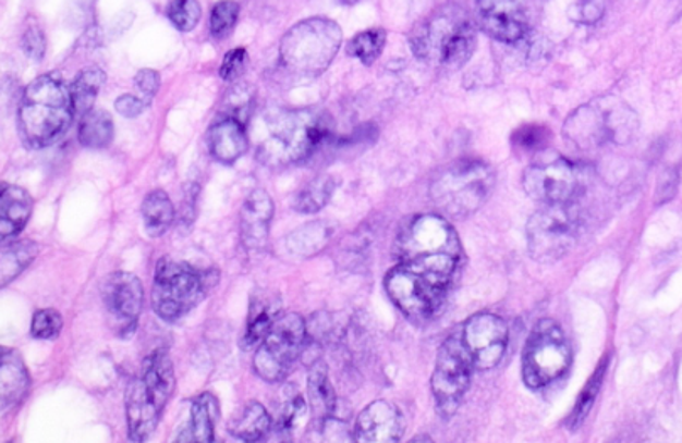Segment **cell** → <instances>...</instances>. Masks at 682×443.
<instances>
[{
    "label": "cell",
    "mask_w": 682,
    "mask_h": 443,
    "mask_svg": "<svg viewBox=\"0 0 682 443\" xmlns=\"http://www.w3.org/2000/svg\"><path fill=\"white\" fill-rule=\"evenodd\" d=\"M586 183H588L586 169L567 159L533 164L525 169L522 177L525 193L534 201L543 205L576 202L585 193Z\"/></svg>",
    "instance_id": "14"
},
{
    "label": "cell",
    "mask_w": 682,
    "mask_h": 443,
    "mask_svg": "<svg viewBox=\"0 0 682 443\" xmlns=\"http://www.w3.org/2000/svg\"><path fill=\"white\" fill-rule=\"evenodd\" d=\"M38 245L31 239H21V242L9 243V246H4L2 257H0L2 287L14 282L33 263L34 258L38 257Z\"/></svg>",
    "instance_id": "30"
},
{
    "label": "cell",
    "mask_w": 682,
    "mask_h": 443,
    "mask_svg": "<svg viewBox=\"0 0 682 443\" xmlns=\"http://www.w3.org/2000/svg\"><path fill=\"white\" fill-rule=\"evenodd\" d=\"M166 14L178 30L190 33L202 20V8L198 0H171Z\"/></svg>",
    "instance_id": "39"
},
{
    "label": "cell",
    "mask_w": 682,
    "mask_h": 443,
    "mask_svg": "<svg viewBox=\"0 0 682 443\" xmlns=\"http://www.w3.org/2000/svg\"><path fill=\"white\" fill-rule=\"evenodd\" d=\"M308 396L313 415L319 423L322 424L334 417L337 396H334L333 384L328 378L327 362L321 361V359L313 362L312 368H309Z\"/></svg>",
    "instance_id": "27"
},
{
    "label": "cell",
    "mask_w": 682,
    "mask_h": 443,
    "mask_svg": "<svg viewBox=\"0 0 682 443\" xmlns=\"http://www.w3.org/2000/svg\"><path fill=\"white\" fill-rule=\"evenodd\" d=\"M211 156L223 164L239 161L248 149V137L244 123L233 116H221L211 125L208 134Z\"/></svg>",
    "instance_id": "22"
},
{
    "label": "cell",
    "mask_w": 682,
    "mask_h": 443,
    "mask_svg": "<svg viewBox=\"0 0 682 443\" xmlns=\"http://www.w3.org/2000/svg\"><path fill=\"white\" fill-rule=\"evenodd\" d=\"M343 42L334 21L309 17L294 24L282 36L279 57L282 66L297 78H316L328 70Z\"/></svg>",
    "instance_id": "5"
},
{
    "label": "cell",
    "mask_w": 682,
    "mask_h": 443,
    "mask_svg": "<svg viewBox=\"0 0 682 443\" xmlns=\"http://www.w3.org/2000/svg\"><path fill=\"white\" fill-rule=\"evenodd\" d=\"M353 433L356 442L362 443L399 442L404 433V418L398 406L387 399H377L356 417Z\"/></svg>",
    "instance_id": "18"
},
{
    "label": "cell",
    "mask_w": 682,
    "mask_h": 443,
    "mask_svg": "<svg viewBox=\"0 0 682 443\" xmlns=\"http://www.w3.org/2000/svg\"><path fill=\"white\" fill-rule=\"evenodd\" d=\"M450 283L399 263L386 276L390 300L413 324H426L442 309Z\"/></svg>",
    "instance_id": "11"
},
{
    "label": "cell",
    "mask_w": 682,
    "mask_h": 443,
    "mask_svg": "<svg viewBox=\"0 0 682 443\" xmlns=\"http://www.w3.org/2000/svg\"><path fill=\"white\" fill-rule=\"evenodd\" d=\"M101 300L113 332L122 340L132 335L144 304L141 280L129 272L110 273L101 283Z\"/></svg>",
    "instance_id": "15"
},
{
    "label": "cell",
    "mask_w": 682,
    "mask_h": 443,
    "mask_svg": "<svg viewBox=\"0 0 682 443\" xmlns=\"http://www.w3.org/2000/svg\"><path fill=\"white\" fill-rule=\"evenodd\" d=\"M23 49L31 60L39 61L45 57L46 39L38 24H29L23 34Z\"/></svg>",
    "instance_id": "44"
},
{
    "label": "cell",
    "mask_w": 682,
    "mask_h": 443,
    "mask_svg": "<svg viewBox=\"0 0 682 443\" xmlns=\"http://www.w3.org/2000/svg\"><path fill=\"white\" fill-rule=\"evenodd\" d=\"M480 26L487 36L506 45L522 41L527 34L524 0H476Z\"/></svg>",
    "instance_id": "17"
},
{
    "label": "cell",
    "mask_w": 682,
    "mask_h": 443,
    "mask_svg": "<svg viewBox=\"0 0 682 443\" xmlns=\"http://www.w3.org/2000/svg\"><path fill=\"white\" fill-rule=\"evenodd\" d=\"M147 101L144 98L134 97V95H122L115 100V110L125 119H135L147 109Z\"/></svg>",
    "instance_id": "46"
},
{
    "label": "cell",
    "mask_w": 682,
    "mask_h": 443,
    "mask_svg": "<svg viewBox=\"0 0 682 443\" xmlns=\"http://www.w3.org/2000/svg\"><path fill=\"white\" fill-rule=\"evenodd\" d=\"M462 337L475 368L487 371L502 361L509 344V328L496 313H475L466 321Z\"/></svg>",
    "instance_id": "16"
},
{
    "label": "cell",
    "mask_w": 682,
    "mask_h": 443,
    "mask_svg": "<svg viewBox=\"0 0 682 443\" xmlns=\"http://www.w3.org/2000/svg\"><path fill=\"white\" fill-rule=\"evenodd\" d=\"M75 115L72 90L61 79L42 75L26 86L21 97V138L31 149L51 146L66 134Z\"/></svg>",
    "instance_id": "4"
},
{
    "label": "cell",
    "mask_w": 682,
    "mask_h": 443,
    "mask_svg": "<svg viewBox=\"0 0 682 443\" xmlns=\"http://www.w3.org/2000/svg\"><path fill=\"white\" fill-rule=\"evenodd\" d=\"M473 369L475 365L463 343L462 334L448 337L439 347L431 378L436 410L441 417L448 418L456 414L463 396L468 392Z\"/></svg>",
    "instance_id": "13"
},
{
    "label": "cell",
    "mask_w": 682,
    "mask_h": 443,
    "mask_svg": "<svg viewBox=\"0 0 682 443\" xmlns=\"http://www.w3.org/2000/svg\"><path fill=\"white\" fill-rule=\"evenodd\" d=\"M217 282V270L202 272L186 261L162 258L156 264L153 309L162 321H180L202 303Z\"/></svg>",
    "instance_id": "6"
},
{
    "label": "cell",
    "mask_w": 682,
    "mask_h": 443,
    "mask_svg": "<svg viewBox=\"0 0 682 443\" xmlns=\"http://www.w3.org/2000/svg\"><path fill=\"white\" fill-rule=\"evenodd\" d=\"M279 313H281V298L278 294H270L267 291L255 292L251 298L247 328L241 341L242 349L248 350L263 343L281 317Z\"/></svg>",
    "instance_id": "21"
},
{
    "label": "cell",
    "mask_w": 682,
    "mask_h": 443,
    "mask_svg": "<svg viewBox=\"0 0 682 443\" xmlns=\"http://www.w3.org/2000/svg\"><path fill=\"white\" fill-rule=\"evenodd\" d=\"M272 427V418L266 406L259 402H248L230 421L229 430L236 439L255 442L264 439Z\"/></svg>",
    "instance_id": "29"
},
{
    "label": "cell",
    "mask_w": 682,
    "mask_h": 443,
    "mask_svg": "<svg viewBox=\"0 0 682 443\" xmlns=\"http://www.w3.org/2000/svg\"><path fill=\"white\" fill-rule=\"evenodd\" d=\"M607 11V0H576L568 9V17L582 26H593L598 23Z\"/></svg>",
    "instance_id": "42"
},
{
    "label": "cell",
    "mask_w": 682,
    "mask_h": 443,
    "mask_svg": "<svg viewBox=\"0 0 682 443\" xmlns=\"http://www.w3.org/2000/svg\"><path fill=\"white\" fill-rule=\"evenodd\" d=\"M141 212H143L144 230L150 238L165 235L176 218L173 202L162 189L150 190L147 194Z\"/></svg>",
    "instance_id": "28"
},
{
    "label": "cell",
    "mask_w": 682,
    "mask_h": 443,
    "mask_svg": "<svg viewBox=\"0 0 682 443\" xmlns=\"http://www.w3.org/2000/svg\"><path fill=\"white\" fill-rule=\"evenodd\" d=\"M582 230V217L574 202L544 205L527 224L531 257L539 263H556L570 254Z\"/></svg>",
    "instance_id": "9"
},
{
    "label": "cell",
    "mask_w": 682,
    "mask_h": 443,
    "mask_svg": "<svg viewBox=\"0 0 682 443\" xmlns=\"http://www.w3.org/2000/svg\"><path fill=\"white\" fill-rule=\"evenodd\" d=\"M113 138L112 116L106 110L92 109L82 116L78 140L87 149L100 150L110 146Z\"/></svg>",
    "instance_id": "31"
},
{
    "label": "cell",
    "mask_w": 682,
    "mask_h": 443,
    "mask_svg": "<svg viewBox=\"0 0 682 443\" xmlns=\"http://www.w3.org/2000/svg\"><path fill=\"white\" fill-rule=\"evenodd\" d=\"M159 406L147 392L143 378L137 377L127 384L125 414H127L129 439L144 442L155 433L161 417Z\"/></svg>",
    "instance_id": "19"
},
{
    "label": "cell",
    "mask_w": 682,
    "mask_h": 443,
    "mask_svg": "<svg viewBox=\"0 0 682 443\" xmlns=\"http://www.w3.org/2000/svg\"><path fill=\"white\" fill-rule=\"evenodd\" d=\"M394 251L399 263L450 285L463 257L456 232L439 214H419L409 221L399 233Z\"/></svg>",
    "instance_id": "2"
},
{
    "label": "cell",
    "mask_w": 682,
    "mask_h": 443,
    "mask_svg": "<svg viewBox=\"0 0 682 443\" xmlns=\"http://www.w3.org/2000/svg\"><path fill=\"white\" fill-rule=\"evenodd\" d=\"M29 390V373L24 366L21 354L15 349L2 347L0 353V396H2V411L11 410L12 406L20 405Z\"/></svg>",
    "instance_id": "24"
},
{
    "label": "cell",
    "mask_w": 682,
    "mask_h": 443,
    "mask_svg": "<svg viewBox=\"0 0 682 443\" xmlns=\"http://www.w3.org/2000/svg\"><path fill=\"white\" fill-rule=\"evenodd\" d=\"M275 217V202L269 193L254 189L241 209V236L247 250H260L269 239L270 223Z\"/></svg>",
    "instance_id": "20"
},
{
    "label": "cell",
    "mask_w": 682,
    "mask_h": 443,
    "mask_svg": "<svg viewBox=\"0 0 682 443\" xmlns=\"http://www.w3.org/2000/svg\"><path fill=\"white\" fill-rule=\"evenodd\" d=\"M386 45L387 30L382 27H375V29L356 34L355 38L350 39L349 45H346V52L350 57L361 60L365 66H370L379 60Z\"/></svg>",
    "instance_id": "35"
},
{
    "label": "cell",
    "mask_w": 682,
    "mask_h": 443,
    "mask_svg": "<svg viewBox=\"0 0 682 443\" xmlns=\"http://www.w3.org/2000/svg\"><path fill=\"white\" fill-rule=\"evenodd\" d=\"M141 378L146 384L147 392L159 406V410H165L166 403L173 396L174 387H176L173 361L168 358V354H150L149 358L144 361Z\"/></svg>",
    "instance_id": "25"
},
{
    "label": "cell",
    "mask_w": 682,
    "mask_h": 443,
    "mask_svg": "<svg viewBox=\"0 0 682 443\" xmlns=\"http://www.w3.org/2000/svg\"><path fill=\"white\" fill-rule=\"evenodd\" d=\"M411 51L424 63L460 70L476 49V27L460 5H442L414 27Z\"/></svg>",
    "instance_id": "3"
},
{
    "label": "cell",
    "mask_w": 682,
    "mask_h": 443,
    "mask_svg": "<svg viewBox=\"0 0 682 443\" xmlns=\"http://www.w3.org/2000/svg\"><path fill=\"white\" fill-rule=\"evenodd\" d=\"M199 193V187L196 186H186V189H184V199H183V206H181V212H180V227L181 230H183V227H190L193 224V221H195V214H196V196H198Z\"/></svg>",
    "instance_id": "47"
},
{
    "label": "cell",
    "mask_w": 682,
    "mask_h": 443,
    "mask_svg": "<svg viewBox=\"0 0 682 443\" xmlns=\"http://www.w3.org/2000/svg\"><path fill=\"white\" fill-rule=\"evenodd\" d=\"M33 212V198L23 187L2 184L0 194V236L2 242L15 238L23 232Z\"/></svg>",
    "instance_id": "23"
},
{
    "label": "cell",
    "mask_w": 682,
    "mask_h": 443,
    "mask_svg": "<svg viewBox=\"0 0 682 443\" xmlns=\"http://www.w3.org/2000/svg\"><path fill=\"white\" fill-rule=\"evenodd\" d=\"M343 4H356V2H361V0H341Z\"/></svg>",
    "instance_id": "49"
},
{
    "label": "cell",
    "mask_w": 682,
    "mask_h": 443,
    "mask_svg": "<svg viewBox=\"0 0 682 443\" xmlns=\"http://www.w3.org/2000/svg\"><path fill=\"white\" fill-rule=\"evenodd\" d=\"M551 132L539 125H525L519 128L512 137V146L522 153H536L548 146Z\"/></svg>",
    "instance_id": "40"
},
{
    "label": "cell",
    "mask_w": 682,
    "mask_h": 443,
    "mask_svg": "<svg viewBox=\"0 0 682 443\" xmlns=\"http://www.w3.org/2000/svg\"><path fill=\"white\" fill-rule=\"evenodd\" d=\"M135 86L137 90L143 95L144 100L149 103L153 98L158 95L159 91V75L155 70H141L135 75Z\"/></svg>",
    "instance_id": "45"
},
{
    "label": "cell",
    "mask_w": 682,
    "mask_h": 443,
    "mask_svg": "<svg viewBox=\"0 0 682 443\" xmlns=\"http://www.w3.org/2000/svg\"><path fill=\"white\" fill-rule=\"evenodd\" d=\"M308 421V403L301 395L291 396L279 414L278 433L293 439L294 433L306 427Z\"/></svg>",
    "instance_id": "37"
},
{
    "label": "cell",
    "mask_w": 682,
    "mask_h": 443,
    "mask_svg": "<svg viewBox=\"0 0 682 443\" xmlns=\"http://www.w3.org/2000/svg\"><path fill=\"white\" fill-rule=\"evenodd\" d=\"M331 235H333V227L330 224L325 221H315L291 233L285 246H288L289 254L313 257L328 245Z\"/></svg>",
    "instance_id": "32"
},
{
    "label": "cell",
    "mask_w": 682,
    "mask_h": 443,
    "mask_svg": "<svg viewBox=\"0 0 682 443\" xmlns=\"http://www.w3.org/2000/svg\"><path fill=\"white\" fill-rule=\"evenodd\" d=\"M678 181L679 174L672 169H669L666 174L660 177L659 187H657V201L662 205V202L669 201L675 194V189H678Z\"/></svg>",
    "instance_id": "48"
},
{
    "label": "cell",
    "mask_w": 682,
    "mask_h": 443,
    "mask_svg": "<svg viewBox=\"0 0 682 443\" xmlns=\"http://www.w3.org/2000/svg\"><path fill=\"white\" fill-rule=\"evenodd\" d=\"M103 83H106V73L100 67H87L76 76L72 88H70L73 104H75V113L83 116L94 109L95 100H97L98 91H100Z\"/></svg>",
    "instance_id": "34"
},
{
    "label": "cell",
    "mask_w": 682,
    "mask_h": 443,
    "mask_svg": "<svg viewBox=\"0 0 682 443\" xmlns=\"http://www.w3.org/2000/svg\"><path fill=\"white\" fill-rule=\"evenodd\" d=\"M63 317L58 310L42 309L34 313L31 334L36 340H57L63 329Z\"/></svg>",
    "instance_id": "41"
},
{
    "label": "cell",
    "mask_w": 682,
    "mask_h": 443,
    "mask_svg": "<svg viewBox=\"0 0 682 443\" xmlns=\"http://www.w3.org/2000/svg\"><path fill=\"white\" fill-rule=\"evenodd\" d=\"M308 337L306 322L300 313L279 317L266 340L255 350L254 369L267 383L285 380L303 354Z\"/></svg>",
    "instance_id": "12"
},
{
    "label": "cell",
    "mask_w": 682,
    "mask_h": 443,
    "mask_svg": "<svg viewBox=\"0 0 682 443\" xmlns=\"http://www.w3.org/2000/svg\"><path fill=\"white\" fill-rule=\"evenodd\" d=\"M637 128V116L629 107L613 100L595 101L577 109L568 119L564 134L568 140L583 150L598 149L610 141L630 140Z\"/></svg>",
    "instance_id": "8"
},
{
    "label": "cell",
    "mask_w": 682,
    "mask_h": 443,
    "mask_svg": "<svg viewBox=\"0 0 682 443\" xmlns=\"http://www.w3.org/2000/svg\"><path fill=\"white\" fill-rule=\"evenodd\" d=\"M247 51L244 48L232 49L227 52L226 58L221 61L220 76L223 82H236L245 73L247 67Z\"/></svg>",
    "instance_id": "43"
},
{
    "label": "cell",
    "mask_w": 682,
    "mask_h": 443,
    "mask_svg": "<svg viewBox=\"0 0 682 443\" xmlns=\"http://www.w3.org/2000/svg\"><path fill=\"white\" fill-rule=\"evenodd\" d=\"M571 347L562 329L551 319L537 322L522 354V378L533 390H543L567 373Z\"/></svg>",
    "instance_id": "10"
},
{
    "label": "cell",
    "mask_w": 682,
    "mask_h": 443,
    "mask_svg": "<svg viewBox=\"0 0 682 443\" xmlns=\"http://www.w3.org/2000/svg\"><path fill=\"white\" fill-rule=\"evenodd\" d=\"M605 371H607V359L598 366L595 374L589 378L588 384H586L582 395L577 398L573 414L570 415V420H568V427H570L571 430L580 429L583 421L588 417L589 411H592L593 403H595L596 396H598V392H600L601 383H604Z\"/></svg>",
    "instance_id": "36"
},
{
    "label": "cell",
    "mask_w": 682,
    "mask_h": 443,
    "mask_svg": "<svg viewBox=\"0 0 682 443\" xmlns=\"http://www.w3.org/2000/svg\"><path fill=\"white\" fill-rule=\"evenodd\" d=\"M264 125L257 159L269 168L306 162L333 140L330 120L318 110H275L264 116Z\"/></svg>",
    "instance_id": "1"
},
{
    "label": "cell",
    "mask_w": 682,
    "mask_h": 443,
    "mask_svg": "<svg viewBox=\"0 0 682 443\" xmlns=\"http://www.w3.org/2000/svg\"><path fill=\"white\" fill-rule=\"evenodd\" d=\"M338 181L331 174H322L306 184L294 201V209L303 214H315L330 201L337 189Z\"/></svg>",
    "instance_id": "33"
},
{
    "label": "cell",
    "mask_w": 682,
    "mask_h": 443,
    "mask_svg": "<svg viewBox=\"0 0 682 443\" xmlns=\"http://www.w3.org/2000/svg\"><path fill=\"white\" fill-rule=\"evenodd\" d=\"M496 175L485 162L458 161L442 169L431 184V199L441 214L463 220L490 196Z\"/></svg>",
    "instance_id": "7"
},
{
    "label": "cell",
    "mask_w": 682,
    "mask_h": 443,
    "mask_svg": "<svg viewBox=\"0 0 682 443\" xmlns=\"http://www.w3.org/2000/svg\"><path fill=\"white\" fill-rule=\"evenodd\" d=\"M241 14V5L235 0H220L211 9L210 33L215 39H223L232 34Z\"/></svg>",
    "instance_id": "38"
},
{
    "label": "cell",
    "mask_w": 682,
    "mask_h": 443,
    "mask_svg": "<svg viewBox=\"0 0 682 443\" xmlns=\"http://www.w3.org/2000/svg\"><path fill=\"white\" fill-rule=\"evenodd\" d=\"M218 418V402L211 393H202L193 402L190 421L178 442H214L215 423Z\"/></svg>",
    "instance_id": "26"
}]
</instances>
